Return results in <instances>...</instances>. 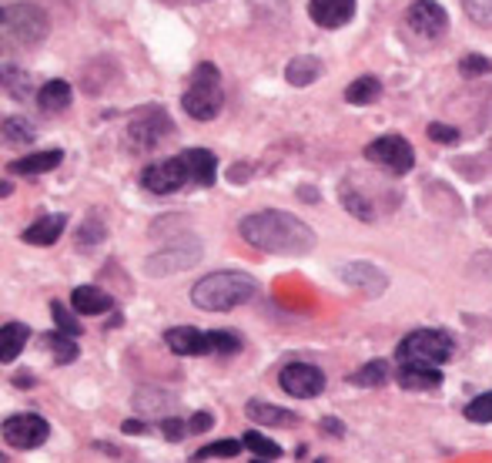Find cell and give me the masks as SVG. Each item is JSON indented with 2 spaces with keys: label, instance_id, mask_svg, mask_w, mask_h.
Listing matches in <instances>:
<instances>
[{
  "label": "cell",
  "instance_id": "cell-40",
  "mask_svg": "<svg viewBox=\"0 0 492 463\" xmlns=\"http://www.w3.org/2000/svg\"><path fill=\"white\" fill-rule=\"evenodd\" d=\"M429 138L439 141V145H455V141H459V128H449V125H439V121H432V125H429Z\"/></svg>",
  "mask_w": 492,
  "mask_h": 463
},
{
  "label": "cell",
  "instance_id": "cell-14",
  "mask_svg": "<svg viewBox=\"0 0 492 463\" xmlns=\"http://www.w3.org/2000/svg\"><path fill=\"white\" fill-rule=\"evenodd\" d=\"M164 343L178 356H205L208 352V333L194 329V326H175L164 333Z\"/></svg>",
  "mask_w": 492,
  "mask_h": 463
},
{
  "label": "cell",
  "instance_id": "cell-3",
  "mask_svg": "<svg viewBox=\"0 0 492 463\" xmlns=\"http://www.w3.org/2000/svg\"><path fill=\"white\" fill-rule=\"evenodd\" d=\"M221 104H225V91H221V74L211 61H201L192 74V85L181 98V108L192 114L194 121H211L218 118Z\"/></svg>",
  "mask_w": 492,
  "mask_h": 463
},
{
  "label": "cell",
  "instance_id": "cell-22",
  "mask_svg": "<svg viewBox=\"0 0 492 463\" xmlns=\"http://www.w3.org/2000/svg\"><path fill=\"white\" fill-rule=\"evenodd\" d=\"M30 329L24 323H7L0 329V363H14L20 350L28 346Z\"/></svg>",
  "mask_w": 492,
  "mask_h": 463
},
{
  "label": "cell",
  "instance_id": "cell-8",
  "mask_svg": "<svg viewBox=\"0 0 492 463\" xmlns=\"http://www.w3.org/2000/svg\"><path fill=\"white\" fill-rule=\"evenodd\" d=\"M171 135H175V121L168 118V112H144L127 125V141L135 152H151Z\"/></svg>",
  "mask_w": 492,
  "mask_h": 463
},
{
  "label": "cell",
  "instance_id": "cell-27",
  "mask_svg": "<svg viewBox=\"0 0 492 463\" xmlns=\"http://www.w3.org/2000/svg\"><path fill=\"white\" fill-rule=\"evenodd\" d=\"M0 135H4V141L7 145H28V141H34V125H30L28 118H20V114H11V118H4V125H0Z\"/></svg>",
  "mask_w": 492,
  "mask_h": 463
},
{
  "label": "cell",
  "instance_id": "cell-18",
  "mask_svg": "<svg viewBox=\"0 0 492 463\" xmlns=\"http://www.w3.org/2000/svg\"><path fill=\"white\" fill-rule=\"evenodd\" d=\"M184 165H188V175H192L194 185H215V171H218V158L208 152V148H188L181 152Z\"/></svg>",
  "mask_w": 492,
  "mask_h": 463
},
{
  "label": "cell",
  "instance_id": "cell-13",
  "mask_svg": "<svg viewBox=\"0 0 492 463\" xmlns=\"http://www.w3.org/2000/svg\"><path fill=\"white\" fill-rule=\"evenodd\" d=\"M308 17L318 28H345L356 17V0H308Z\"/></svg>",
  "mask_w": 492,
  "mask_h": 463
},
{
  "label": "cell",
  "instance_id": "cell-2",
  "mask_svg": "<svg viewBox=\"0 0 492 463\" xmlns=\"http://www.w3.org/2000/svg\"><path fill=\"white\" fill-rule=\"evenodd\" d=\"M255 293H258V285L251 276L225 269V272H211V276L194 282L192 302L205 312H228V309L248 302Z\"/></svg>",
  "mask_w": 492,
  "mask_h": 463
},
{
  "label": "cell",
  "instance_id": "cell-42",
  "mask_svg": "<svg viewBox=\"0 0 492 463\" xmlns=\"http://www.w3.org/2000/svg\"><path fill=\"white\" fill-rule=\"evenodd\" d=\"M211 426H215V417H211L208 409H201V413H194L192 420H188V430H192V434H208Z\"/></svg>",
  "mask_w": 492,
  "mask_h": 463
},
{
  "label": "cell",
  "instance_id": "cell-36",
  "mask_svg": "<svg viewBox=\"0 0 492 463\" xmlns=\"http://www.w3.org/2000/svg\"><path fill=\"white\" fill-rule=\"evenodd\" d=\"M465 420L472 423H492V393L476 396L469 407H465Z\"/></svg>",
  "mask_w": 492,
  "mask_h": 463
},
{
  "label": "cell",
  "instance_id": "cell-5",
  "mask_svg": "<svg viewBox=\"0 0 492 463\" xmlns=\"http://www.w3.org/2000/svg\"><path fill=\"white\" fill-rule=\"evenodd\" d=\"M198 262H201V242L188 239V236H178L171 245H164L154 255H148L144 269H148V276H158L161 279V276H175V272L192 269Z\"/></svg>",
  "mask_w": 492,
  "mask_h": 463
},
{
  "label": "cell",
  "instance_id": "cell-23",
  "mask_svg": "<svg viewBox=\"0 0 492 463\" xmlns=\"http://www.w3.org/2000/svg\"><path fill=\"white\" fill-rule=\"evenodd\" d=\"M318 74H322V61L312 57V54L291 57V61H288V68H285L288 85H295V87H308Z\"/></svg>",
  "mask_w": 492,
  "mask_h": 463
},
{
  "label": "cell",
  "instance_id": "cell-30",
  "mask_svg": "<svg viewBox=\"0 0 492 463\" xmlns=\"http://www.w3.org/2000/svg\"><path fill=\"white\" fill-rule=\"evenodd\" d=\"M242 443H245L251 453L265 457V460H278V457H282V447L275 443L272 436H261V434H255V430H248V434L242 436Z\"/></svg>",
  "mask_w": 492,
  "mask_h": 463
},
{
  "label": "cell",
  "instance_id": "cell-12",
  "mask_svg": "<svg viewBox=\"0 0 492 463\" xmlns=\"http://www.w3.org/2000/svg\"><path fill=\"white\" fill-rule=\"evenodd\" d=\"M409 28L422 37H439L449 28V14L439 7L436 0H412L409 7Z\"/></svg>",
  "mask_w": 492,
  "mask_h": 463
},
{
  "label": "cell",
  "instance_id": "cell-44",
  "mask_svg": "<svg viewBox=\"0 0 492 463\" xmlns=\"http://www.w3.org/2000/svg\"><path fill=\"white\" fill-rule=\"evenodd\" d=\"M14 386H20V390H30V386H37V379H34V373H17Z\"/></svg>",
  "mask_w": 492,
  "mask_h": 463
},
{
  "label": "cell",
  "instance_id": "cell-28",
  "mask_svg": "<svg viewBox=\"0 0 492 463\" xmlns=\"http://www.w3.org/2000/svg\"><path fill=\"white\" fill-rule=\"evenodd\" d=\"M108 239V225L101 222V211H91V219L87 222H81V228H78V249H94V245H101V242Z\"/></svg>",
  "mask_w": 492,
  "mask_h": 463
},
{
  "label": "cell",
  "instance_id": "cell-6",
  "mask_svg": "<svg viewBox=\"0 0 492 463\" xmlns=\"http://www.w3.org/2000/svg\"><path fill=\"white\" fill-rule=\"evenodd\" d=\"M4 30L11 34V41H17L20 47H34L44 41L47 34V17L41 7L34 4H11L4 11Z\"/></svg>",
  "mask_w": 492,
  "mask_h": 463
},
{
  "label": "cell",
  "instance_id": "cell-21",
  "mask_svg": "<svg viewBox=\"0 0 492 463\" xmlns=\"http://www.w3.org/2000/svg\"><path fill=\"white\" fill-rule=\"evenodd\" d=\"M70 306L78 309L81 316H101V312H108L114 302H111V295H104L101 289H94V285H78V289L70 293Z\"/></svg>",
  "mask_w": 492,
  "mask_h": 463
},
{
  "label": "cell",
  "instance_id": "cell-20",
  "mask_svg": "<svg viewBox=\"0 0 492 463\" xmlns=\"http://www.w3.org/2000/svg\"><path fill=\"white\" fill-rule=\"evenodd\" d=\"M61 161H64V152L61 148H51V152H34L28 158L11 161V171L14 175H44V171H54Z\"/></svg>",
  "mask_w": 492,
  "mask_h": 463
},
{
  "label": "cell",
  "instance_id": "cell-34",
  "mask_svg": "<svg viewBox=\"0 0 492 463\" xmlns=\"http://www.w3.org/2000/svg\"><path fill=\"white\" fill-rule=\"evenodd\" d=\"M465 14L479 28H492V0H463Z\"/></svg>",
  "mask_w": 492,
  "mask_h": 463
},
{
  "label": "cell",
  "instance_id": "cell-46",
  "mask_svg": "<svg viewBox=\"0 0 492 463\" xmlns=\"http://www.w3.org/2000/svg\"><path fill=\"white\" fill-rule=\"evenodd\" d=\"M301 198L305 202H315V188H301Z\"/></svg>",
  "mask_w": 492,
  "mask_h": 463
},
{
  "label": "cell",
  "instance_id": "cell-24",
  "mask_svg": "<svg viewBox=\"0 0 492 463\" xmlns=\"http://www.w3.org/2000/svg\"><path fill=\"white\" fill-rule=\"evenodd\" d=\"M70 98H74V91H70L68 81H47V85L37 91V104H41V112H64L70 108Z\"/></svg>",
  "mask_w": 492,
  "mask_h": 463
},
{
  "label": "cell",
  "instance_id": "cell-31",
  "mask_svg": "<svg viewBox=\"0 0 492 463\" xmlns=\"http://www.w3.org/2000/svg\"><path fill=\"white\" fill-rule=\"evenodd\" d=\"M385 376H389V366H385L382 360H372V363H365L362 369L352 373V383H356V386H382Z\"/></svg>",
  "mask_w": 492,
  "mask_h": 463
},
{
  "label": "cell",
  "instance_id": "cell-9",
  "mask_svg": "<svg viewBox=\"0 0 492 463\" xmlns=\"http://www.w3.org/2000/svg\"><path fill=\"white\" fill-rule=\"evenodd\" d=\"M0 434H4V443L14 450H34L41 447L44 440L51 436V426L44 417H34V413H20V417H11V420H4L0 426Z\"/></svg>",
  "mask_w": 492,
  "mask_h": 463
},
{
  "label": "cell",
  "instance_id": "cell-41",
  "mask_svg": "<svg viewBox=\"0 0 492 463\" xmlns=\"http://www.w3.org/2000/svg\"><path fill=\"white\" fill-rule=\"evenodd\" d=\"M161 434L168 436V440H181V436H188L192 430H188V423L178 420V417H168V420H161Z\"/></svg>",
  "mask_w": 492,
  "mask_h": 463
},
{
  "label": "cell",
  "instance_id": "cell-15",
  "mask_svg": "<svg viewBox=\"0 0 492 463\" xmlns=\"http://www.w3.org/2000/svg\"><path fill=\"white\" fill-rule=\"evenodd\" d=\"M342 279L348 282V285L362 289V293H369V295L385 293V285H389L382 269L369 266V262H348V266L342 269Z\"/></svg>",
  "mask_w": 492,
  "mask_h": 463
},
{
  "label": "cell",
  "instance_id": "cell-43",
  "mask_svg": "<svg viewBox=\"0 0 492 463\" xmlns=\"http://www.w3.org/2000/svg\"><path fill=\"white\" fill-rule=\"evenodd\" d=\"M318 430H322V434H332V436H345V426L339 420H322L318 423Z\"/></svg>",
  "mask_w": 492,
  "mask_h": 463
},
{
  "label": "cell",
  "instance_id": "cell-26",
  "mask_svg": "<svg viewBox=\"0 0 492 463\" xmlns=\"http://www.w3.org/2000/svg\"><path fill=\"white\" fill-rule=\"evenodd\" d=\"M379 95H382V85H379V78H372V74L356 78L352 85L345 87V101H348V104H372Z\"/></svg>",
  "mask_w": 492,
  "mask_h": 463
},
{
  "label": "cell",
  "instance_id": "cell-37",
  "mask_svg": "<svg viewBox=\"0 0 492 463\" xmlns=\"http://www.w3.org/2000/svg\"><path fill=\"white\" fill-rule=\"evenodd\" d=\"M459 70H463V78H482L492 70V61L486 54H465L459 61Z\"/></svg>",
  "mask_w": 492,
  "mask_h": 463
},
{
  "label": "cell",
  "instance_id": "cell-1",
  "mask_svg": "<svg viewBox=\"0 0 492 463\" xmlns=\"http://www.w3.org/2000/svg\"><path fill=\"white\" fill-rule=\"evenodd\" d=\"M242 239L248 245H255L261 252H275V255H305L315 249V232L308 225L295 219L291 211L282 209H265L255 215H245L238 225Z\"/></svg>",
  "mask_w": 492,
  "mask_h": 463
},
{
  "label": "cell",
  "instance_id": "cell-45",
  "mask_svg": "<svg viewBox=\"0 0 492 463\" xmlns=\"http://www.w3.org/2000/svg\"><path fill=\"white\" fill-rule=\"evenodd\" d=\"M121 430H124V434H144V423H141V420H124Z\"/></svg>",
  "mask_w": 492,
  "mask_h": 463
},
{
  "label": "cell",
  "instance_id": "cell-16",
  "mask_svg": "<svg viewBox=\"0 0 492 463\" xmlns=\"http://www.w3.org/2000/svg\"><path fill=\"white\" fill-rule=\"evenodd\" d=\"M398 386L402 390H436L442 386V373H439V366L398 363Z\"/></svg>",
  "mask_w": 492,
  "mask_h": 463
},
{
  "label": "cell",
  "instance_id": "cell-10",
  "mask_svg": "<svg viewBox=\"0 0 492 463\" xmlns=\"http://www.w3.org/2000/svg\"><path fill=\"white\" fill-rule=\"evenodd\" d=\"M278 383L288 396L295 400H312L325 390V373L312 363H288L282 373H278Z\"/></svg>",
  "mask_w": 492,
  "mask_h": 463
},
{
  "label": "cell",
  "instance_id": "cell-4",
  "mask_svg": "<svg viewBox=\"0 0 492 463\" xmlns=\"http://www.w3.org/2000/svg\"><path fill=\"white\" fill-rule=\"evenodd\" d=\"M398 363H425L442 366L455 356V339L446 329H415L398 343Z\"/></svg>",
  "mask_w": 492,
  "mask_h": 463
},
{
  "label": "cell",
  "instance_id": "cell-25",
  "mask_svg": "<svg viewBox=\"0 0 492 463\" xmlns=\"http://www.w3.org/2000/svg\"><path fill=\"white\" fill-rule=\"evenodd\" d=\"M135 407L144 409V413H161L164 407L175 409L178 407V396L168 393V390H158V386H144L135 393Z\"/></svg>",
  "mask_w": 492,
  "mask_h": 463
},
{
  "label": "cell",
  "instance_id": "cell-29",
  "mask_svg": "<svg viewBox=\"0 0 492 463\" xmlns=\"http://www.w3.org/2000/svg\"><path fill=\"white\" fill-rule=\"evenodd\" d=\"M342 205L356 215L358 222H375V209L369 205V198L356 188H348V185H342Z\"/></svg>",
  "mask_w": 492,
  "mask_h": 463
},
{
  "label": "cell",
  "instance_id": "cell-11",
  "mask_svg": "<svg viewBox=\"0 0 492 463\" xmlns=\"http://www.w3.org/2000/svg\"><path fill=\"white\" fill-rule=\"evenodd\" d=\"M184 182H192V175H188V165H184V158H164L158 165H151L144 169L141 175V185L154 192V195H171V192H178Z\"/></svg>",
  "mask_w": 492,
  "mask_h": 463
},
{
  "label": "cell",
  "instance_id": "cell-17",
  "mask_svg": "<svg viewBox=\"0 0 492 463\" xmlns=\"http://www.w3.org/2000/svg\"><path fill=\"white\" fill-rule=\"evenodd\" d=\"M245 413H248V420L261 423V426H295V423H299L295 409L275 407V403H265V400H251L245 407Z\"/></svg>",
  "mask_w": 492,
  "mask_h": 463
},
{
  "label": "cell",
  "instance_id": "cell-33",
  "mask_svg": "<svg viewBox=\"0 0 492 463\" xmlns=\"http://www.w3.org/2000/svg\"><path fill=\"white\" fill-rule=\"evenodd\" d=\"M242 350V339L232 336V333H225V329H215V333H208V352H215V356H232V352Z\"/></svg>",
  "mask_w": 492,
  "mask_h": 463
},
{
  "label": "cell",
  "instance_id": "cell-19",
  "mask_svg": "<svg viewBox=\"0 0 492 463\" xmlns=\"http://www.w3.org/2000/svg\"><path fill=\"white\" fill-rule=\"evenodd\" d=\"M64 228H68V215H44L30 228H24V242H30V245H54L64 236Z\"/></svg>",
  "mask_w": 492,
  "mask_h": 463
},
{
  "label": "cell",
  "instance_id": "cell-39",
  "mask_svg": "<svg viewBox=\"0 0 492 463\" xmlns=\"http://www.w3.org/2000/svg\"><path fill=\"white\" fill-rule=\"evenodd\" d=\"M4 85L11 87V95H14V98H28L30 74H17L14 64H7V68H4Z\"/></svg>",
  "mask_w": 492,
  "mask_h": 463
},
{
  "label": "cell",
  "instance_id": "cell-7",
  "mask_svg": "<svg viewBox=\"0 0 492 463\" xmlns=\"http://www.w3.org/2000/svg\"><path fill=\"white\" fill-rule=\"evenodd\" d=\"M365 158L375 161L379 169L392 171V175H409L412 165H415V152L412 145L402 135H382L372 145H365Z\"/></svg>",
  "mask_w": 492,
  "mask_h": 463
},
{
  "label": "cell",
  "instance_id": "cell-32",
  "mask_svg": "<svg viewBox=\"0 0 492 463\" xmlns=\"http://www.w3.org/2000/svg\"><path fill=\"white\" fill-rule=\"evenodd\" d=\"M47 346L54 350V360L61 366L74 363V356H78V343H74V336H68V333H51V336H47Z\"/></svg>",
  "mask_w": 492,
  "mask_h": 463
},
{
  "label": "cell",
  "instance_id": "cell-38",
  "mask_svg": "<svg viewBox=\"0 0 492 463\" xmlns=\"http://www.w3.org/2000/svg\"><path fill=\"white\" fill-rule=\"evenodd\" d=\"M51 316H54V323H57V329H61V333H68V336H78V333H81V326H78V319H74V316H70L68 312V306H64V302H51Z\"/></svg>",
  "mask_w": 492,
  "mask_h": 463
},
{
  "label": "cell",
  "instance_id": "cell-35",
  "mask_svg": "<svg viewBox=\"0 0 492 463\" xmlns=\"http://www.w3.org/2000/svg\"><path fill=\"white\" fill-rule=\"evenodd\" d=\"M242 440H218V443H208L194 453V460H205V457H234V453H242Z\"/></svg>",
  "mask_w": 492,
  "mask_h": 463
}]
</instances>
